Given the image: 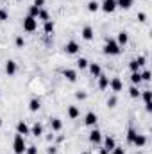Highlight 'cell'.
I'll list each match as a JSON object with an SVG mask.
<instances>
[{"label": "cell", "mask_w": 152, "mask_h": 154, "mask_svg": "<svg viewBox=\"0 0 152 154\" xmlns=\"http://www.w3.org/2000/svg\"><path fill=\"white\" fill-rule=\"evenodd\" d=\"M25 149H27L25 136L16 134V136H14V140H13V151H14V154H25Z\"/></svg>", "instance_id": "6da1fadb"}, {"label": "cell", "mask_w": 152, "mask_h": 154, "mask_svg": "<svg viewBox=\"0 0 152 154\" xmlns=\"http://www.w3.org/2000/svg\"><path fill=\"white\" fill-rule=\"evenodd\" d=\"M104 52H106L108 56H118V54L122 52V48H120V45L116 43V39H108L106 45H104Z\"/></svg>", "instance_id": "7a4b0ae2"}, {"label": "cell", "mask_w": 152, "mask_h": 154, "mask_svg": "<svg viewBox=\"0 0 152 154\" xmlns=\"http://www.w3.org/2000/svg\"><path fill=\"white\" fill-rule=\"evenodd\" d=\"M38 29V18H32V16H25L23 18V31L25 32H34Z\"/></svg>", "instance_id": "3957f363"}, {"label": "cell", "mask_w": 152, "mask_h": 154, "mask_svg": "<svg viewBox=\"0 0 152 154\" xmlns=\"http://www.w3.org/2000/svg\"><path fill=\"white\" fill-rule=\"evenodd\" d=\"M145 61H147V59H145V56H140V57H134V59H132V61L129 63V68H131L132 72H140V68H141V66L145 65Z\"/></svg>", "instance_id": "277c9868"}, {"label": "cell", "mask_w": 152, "mask_h": 154, "mask_svg": "<svg viewBox=\"0 0 152 154\" xmlns=\"http://www.w3.org/2000/svg\"><path fill=\"white\" fill-rule=\"evenodd\" d=\"M109 88L113 90L114 93L122 91V90H123V82H122V79H120V77H113V79L109 81Z\"/></svg>", "instance_id": "5b68a950"}, {"label": "cell", "mask_w": 152, "mask_h": 154, "mask_svg": "<svg viewBox=\"0 0 152 154\" xmlns=\"http://www.w3.org/2000/svg\"><path fill=\"white\" fill-rule=\"evenodd\" d=\"M79 48H81V47H79V43L74 41V39H72V41H68V43L65 45V52H66V54H70V56L77 54V52H79Z\"/></svg>", "instance_id": "8992f818"}, {"label": "cell", "mask_w": 152, "mask_h": 154, "mask_svg": "<svg viewBox=\"0 0 152 154\" xmlns=\"http://www.w3.org/2000/svg\"><path fill=\"white\" fill-rule=\"evenodd\" d=\"M100 7H102L104 13H113L114 9H116V0H104L100 4Z\"/></svg>", "instance_id": "52a82bcc"}, {"label": "cell", "mask_w": 152, "mask_h": 154, "mask_svg": "<svg viewBox=\"0 0 152 154\" xmlns=\"http://www.w3.org/2000/svg\"><path fill=\"white\" fill-rule=\"evenodd\" d=\"M145 100V109L147 111H152V95H150V90H143V93H140Z\"/></svg>", "instance_id": "ba28073f"}, {"label": "cell", "mask_w": 152, "mask_h": 154, "mask_svg": "<svg viewBox=\"0 0 152 154\" xmlns=\"http://www.w3.org/2000/svg\"><path fill=\"white\" fill-rule=\"evenodd\" d=\"M97 120H99V116H97V113H93V111L86 113V116H84V124H86L88 127H93V125L97 124Z\"/></svg>", "instance_id": "9c48e42d"}, {"label": "cell", "mask_w": 152, "mask_h": 154, "mask_svg": "<svg viewBox=\"0 0 152 154\" xmlns=\"http://www.w3.org/2000/svg\"><path fill=\"white\" fill-rule=\"evenodd\" d=\"M16 133L22 134V136H27V134H31V127H29L25 122H18V125H16Z\"/></svg>", "instance_id": "30bf717a"}, {"label": "cell", "mask_w": 152, "mask_h": 154, "mask_svg": "<svg viewBox=\"0 0 152 154\" xmlns=\"http://www.w3.org/2000/svg\"><path fill=\"white\" fill-rule=\"evenodd\" d=\"M90 142L95 143V145H99V143L102 142V133H100L99 129H93V131L90 133Z\"/></svg>", "instance_id": "8fae6325"}, {"label": "cell", "mask_w": 152, "mask_h": 154, "mask_svg": "<svg viewBox=\"0 0 152 154\" xmlns=\"http://www.w3.org/2000/svg\"><path fill=\"white\" fill-rule=\"evenodd\" d=\"M16 70H18V66H16V63L13 61V59H9V61H5V74L11 77L16 74Z\"/></svg>", "instance_id": "7c38bea8"}, {"label": "cell", "mask_w": 152, "mask_h": 154, "mask_svg": "<svg viewBox=\"0 0 152 154\" xmlns=\"http://www.w3.org/2000/svg\"><path fill=\"white\" fill-rule=\"evenodd\" d=\"M81 36H82V39H86V41H91V39H93V29H91L90 25L82 27V31H81Z\"/></svg>", "instance_id": "4fadbf2b"}, {"label": "cell", "mask_w": 152, "mask_h": 154, "mask_svg": "<svg viewBox=\"0 0 152 154\" xmlns=\"http://www.w3.org/2000/svg\"><path fill=\"white\" fill-rule=\"evenodd\" d=\"M63 75L66 77V81H70V82H75L77 81V72L72 70V68H65L63 70Z\"/></svg>", "instance_id": "5bb4252c"}, {"label": "cell", "mask_w": 152, "mask_h": 154, "mask_svg": "<svg viewBox=\"0 0 152 154\" xmlns=\"http://www.w3.org/2000/svg\"><path fill=\"white\" fill-rule=\"evenodd\" d=\"M114 147H116V142H114V138H113V136H108V138L104 140V149H106L108 152H111Z\"/></svg>", "instance_id": "9a60e30c"}, {"label": "cell", "mask_w": 152, "mask_h": 154, "mask_svg": "<svg viewBox=\"0 0 152 154\" xmlns=\"http://www.w3.org/2000/svg\"><path fill=\"white\" fill-rule=\"evenodd\" d=\"M132 145H136V147H143V145H147V136H145V134H136Z\"/></svg>", "instance_id": "2e32d148"}, {"label": "cell", "mask_w": 152, "mask_h": 154, "mask_svg": "<svg viewBox=\"0 0 152 154\" xmlns=\"http://www.w3.org/2000/svg\"><path fill=\"white\" fill-rule=\"evenodd\" d=\"M127 41H129V34L125 31H120L118 32V38H116V43L122 47V45H127Z\"/></svg>", "instance_id": "e0dca14e"}, {"label": "cell", "mask_w": 152, "mask_h": 154, "mask_svg": "<svg viewBox=\"0 0 152 154\" xmlns=\"http://www.w3.org/2000/svg\"><path fill=\"white\" fill-rule=\"evenodd\" d=\"M88 68H90L91 75H95V77H99L100 74H102V68H100V65H97V63H90Z\"/></svg>", "instance_id": "ac0fdd59"}, {"label": "cell", "mask_w": 152, "mask_h": 154, "mask_svg": "<svg viewBox=\"0 0 152 154\" xmlns=\"http://www.w3.org/2000/svg\"><path fill=\"white\" fill-rule=\"evenodd\" d=\"M50 127H52V131H61L63 129L61 118H50Z\"/></svg>", "instance_id": "d6986e66"}, {"label": "cell", "mask_w": 152, "mask_h": 154, "mask_svg": "<svg viewBox=\"0 0 152 154\" xmlns=\"http://www.w3.org/2000/svg\"><path fill=\"white\" fill-rule=\"evenodd\" d=\"M31 134H32V136H41V134H43V125L36 122V124L31 127Z\"/></svg>", "instance_id": "ffe728a7"}, {"label": "cell", "mask_w": 152, "mask_h": 154, "mask_svg": "<svg viewBox=\"0 0 152 154\" xmlns=\"http://www.w3.org/2000/svg\"><path fill=\"white\" fill-rule=\"evenodd\" d=\"M108 86H109V77H106V75L100 74V75H99V88H100V90H106Z\"/></svg>", "instance_id": "44dd1931"}, {"label": "cell", "mask_w": 152, "mask_h": 154, "mask_svg": "<svg viewBox=\"0 0 152 154\" xmlns=\"http://www.w3.org/2000/svg\"><path fill=\"white\" fill-rule=\"evenodd\" d=\"M54 29H56V25H54V22H52V20L45 22V27H43V31H45V34H47V36H50V34L54 32Z\"/></svg>", "instance_id": "7402d4cb"}, {"label": "cell", "mask_w": 152, "mask_h": 154, "mask_svg": "<svg viewBox=\"0 0 152 154\" xmlns=\"http://www.w3.org/2000/svg\"><path fill=\"white\" fill-rule=\"evenodd\" d=\"M136 134H138V133H136V129H134V127L131 125V127L127 129V143H131V145H132V142H134Z\"/></svg>", "instance_id": "603a6c76"}, {"label": "cell", "mask_w": 152, "mask_h": 154, "mask_svg": "<svg viewBox=\"0 0 152 154\" xmlns=\"http://www.w3.org/2000/svg\"><path fill=\"white\" fill-rule=\"evenodd\" d=\"M39 108H41V102H39L38 99H32V100L29 102V111L36 113V111H39Z\"/></svg>", "instance_id": "cb8c5ba5"}, {"label": "cell", "mask_w": 152, "mask_h": 154, "mask_svg": "<svg viewBox=\"0 0 152 154\" xmlns=\"http://www.w3.org/2000/svg\"><path fill=\"white\" fill-rule=\"evenodd\" d=\"M100 9V4L97 2V0H90L88 2V11H91V13H97Z\"/></svg>", "instance_id": "d4e9b609"}, {"label": "cell", "mask_w": 152, "mask_h": 154, "mask_svg": "<svg viewBox=\"0 0 152 154\" xmlns=\"http://www.w3.org/2000/svg\"><path fill=\"white\" fill-rule=\"evenodd\" d=\"M131 82H132L134 86H138V84L141 82V72H132V74H131Z\"/></svg>", "instance_id": "484cf974"}, {"label": "cell", "mask_w": 152, "mask_h": 154, "mask_svg": "<svg viewBox=\"0 0 152 154\" xmlns=\"http://www.w3.org/2000/svg\"><path fill=\"white\" fill-rule=\"evenodd\" d=\"M132 5V0H116V7H122V9H131Z\"/></svg>", "instance_id": "4316f807"}, {"label": "cell", "mask_w": 152, "mask_h": 154, "mask_svg": "<svg viewBox=\"0 0 152 154\" xmlns=\"http://www.w3.org/2000/svg\"><path fill=\"white\" fill-rule=\"evenodd\" d=\"M68 116H70L72 120H75L77 116H79V108H77V106H70V108H68Z\"/></svg>", "instance_id": "83f0119b"}, {"label": "cell", "mask_w": 152, "mask_h": 154, "mask_svg": "<svg viewBox=\"0 0 152 154\" xmlns=\"http://www.w3.org/2000/svg\"><path fill=\"white\" fill-rule=\"evenodd\" d=\"M140 93H141V91L138 90V86H134V84H132V86L129 88V95H131L132 99H138V97H140Z\"/></svg>", "instance_id": "f1b7e54d"}, {"label": "cell", "mask_w": 152, "mask_h": 154, "mask_svg": "<svg viewBox=\"0 0 152 154\" xmlns=\"http://www.w3.org/2000/svg\"><path fill=\"white\" fill-rule=\"evenodd\" d=\"M88 65H90V61H88L86 57H81V59L77 61V68H81V70H84V68H88Z\"/></svg>", "instance_id": "f546056e"}, {"label": "cell", "mask_w": 152, "mask_h": 154, "mask_svg": "<svg viewBox=\"0 0 152 154\" xmlns=\"http://www.w3.org/2000/svg\"><path fill=\"white\" fill-rule=\"evenodd\" d=\"M38 20H43V22H48V20H50V16H48V13H47V11H45V9H43V7H41V9H39Z\"/></svg>", "instance_id": "4dcf8cb0"}, {"label": "cell", "mask_w": 152, "mask_h": 154, "mask_svg": "<svg viewBox=\"0 0 152 154\" xmlns=\"http://www.w3.org/2000/svg\"><path fill=\"white\" fill-rule=\"evenodd\" d=\"M38 14H39V7H36V5H31V7H29V16L38 18Z\"/></svg>", "instance_id": "1f68e13d"}, {"label": "cell", "mask_w": 152, "mask_h": 154, "mask_svg": "<svg viewBox=\"0 0 152 154\" xmlns=\"http://www.w3.org/2000/svg\"><path fill=\"white\" fill-rule=\"evenodd\" d=\"M5 20H9V13L5 9H0V22H5Z\"/></svg>", "instance_id": "d6a6232c"}, {"label": "cell", "mask_w": 152, "mask_h": 154, "mask_svg": "<svg viewBox=\"0 0 152 154\" xmlns=\"http://www.w3.org/2000/svg\"><path fill=\"white\" fill-rule=\"evenodd\" d=\"M25 154H38V147H36V145H29V147L25 149Z\"/></svg>", "instance_id": "836d02e7"}, {"label": "cell", "mask_w": 152, "mask_h": 154, "mask_svg": "<svg viewBox=\"0 0 152 154\" xmlns=\"http://www.w3.org/2000/svg\"><path fill=\"white\" fill-rule=\"evenodd\" d=\"M111 154H125V149H123V147H118V145H116L113 151H111Z\"/></svg>", "instance_id": "e575fe53"}, {"label": "cell", "mask_w": 152, "mask_h": 154, "mask_svg": "<svg viewBox=\"0 0 152 154\" xmlns=\"http://www.w3.org/2000/svg\"><path fill=\"white\" fill-rule=\"evenodd\" d=\"M108 106L109 108H116V97H109L108 99Z\"/></svg>", "instance_id": "d590c367"}, {"label": "cell", "mask_w": 152, "mask_h": 154, "mask_svg": "<svg viewBox=\"0 0 152 154\" xmlns=\"http://www.w3.org/2000/svg\"><path fill=\"white\" fill-rule=\"evenodd\" d=\"M14 43H16V47H20V48H22V47L25 45V39L22 38V36H18V38H16V41H14Z\"/></svg>", "instance_id": "8d00e7d4"}, {"label": "cell", "mask_w": 152, "mask_h": 154, "mask_svg": "<svg viewBox=\"0 0 152 154\" xmlns=\"http://www.w3.org/2000/svg\"><path fill=\"white\" fill-rule=\"evenodd\" d=\"M141 81H150V72H149V70L141 72Z\"/></svg>", "instance_id": "74e56055"}, {"label": "cell", "mask_w": 152, "mask_h": 154, "mask_svg": "<svg viewBox=\"0 0 152 154\" xmlns=\"http://www.w3.org/2000/svg\"><path fill=\"white\" fill-rule=\"evenodd\" d=\"M75 97H77V99H79V100H84V99H86L88 95H86L84 91H77V93H75Z\"/></svg>", "instance_id": "f35d334b"}, {"label": "cell", "mask_w": 152, "mask_h": 154, "mask_svg": "<svg viewBox=\"0 0 152 154\" xmlns=\"http://www.w3.org/2000/svg\"><path fill=\"white\" fill-rule=\"evenodd\" d=\"M32 5H36V7H39V9H41V7L45 5V0H34V4H32Z\"/></svg>", "instance_id": "ab89813d"}, {"label": "cell", "mask_w": 152, "mask_h": 154, "mask_svg": "<svg viewBox=\"0 0 152 154\" xmlns=\"http://www.w3.org/2000/svg\"><path fill=\"white\" fill-rule=\"evenodd\" d=\"M56 151H57V149H56L54 145H50V147L47 149V154H56Z\"/></svg>", "instance_id": "60d3db41"}, {"label": "cell", "mask_w": 152, "mask_h": 154, "mask_svg": "<svg viewBox=\"0 0 152 154\" xmlns=\"http://www.w3.org/2000/svg\"><path fill=\"white\" fill-rule=\"evenodd\" d=\"M138 20H140V22H145V20H147V14H145V13H140V14H138Z\"/></svg>", "instance_id": "b9f144b4"}, {"label": "cell", "mask_w": 152, "mask_h": 154, "mask_svg": "<svg viewBox=\"0 0 152 154\" xmlns=\"http://www.w3.org/2000/svg\"><path fill=\"white\" fill-rule=\"evenodd\" d=\"M99 154H109V152H108V151H106V149H104V147H102V149H100V151H99Z\"/></svg>", "instance_id": "7bdbcfd3"}, {"label": "cell", "mask_w": 152, "mask_h": 154, "mask_svg": "<svg viewBox=\"0 0 152 154\" xmlns=\"http://www.w3.org/2000/svg\"><path fill=\"white\" fill-rule=\"evenodd\" d=\"M2 124H4V122H2V118H0V127H2Z\"/></svg>", "instance_id": "ee69618b"}, {"label": "cell", "mask_w": 152, "mask_h": 154, "mask_svg": "<svg viewBox=\"0 0 152 154\" xmlns=\"http://www.w3.org/2000/svg\"><path fill=\"white\" fill-rule=\"evenodd\" d=\"M82 154H90V152H82Z\"/></svg>", "instance_id": "f6af8a7d"}, {"label": "cell", "mask_w": 152, "mask_h": 154, "mask_svg": "<svg viewBox=\"0 0 152 154\" xmlns=\"http://www.w3.org/2000/svg\"><path fill=\"white\" fill-rule=\"evenodd\" d=\"M136 154H143V152H136Z\"/></svg>", "instance_id": "bcb514c9"}, {"label": "cell", "mask_w": 152, "mask_h": 154, "mask_svg": "<svg viewBox=\"0 0 152 154\" xmlns=\"http://www.w3.org/2000/svg\"><path fill=\"white\" fill-rule=\"evenodd\" d=\"M18 2H20V0H18Z\"/></svg>", "instance_id": "7dc6e473"}]
</instances>
